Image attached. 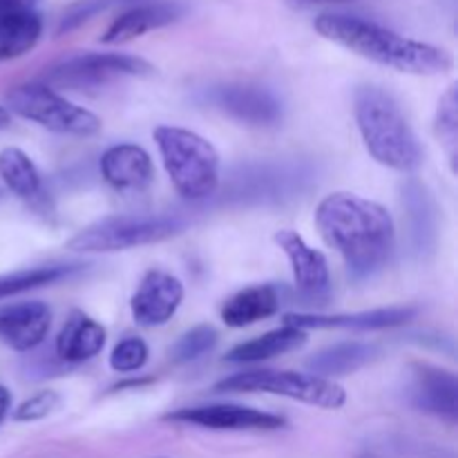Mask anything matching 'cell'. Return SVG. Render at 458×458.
I'll return each instance as SVG.
<instances>
[{"label":"cell","instance_id":"1f68e13d","mask_svg":"<svg viewBox=\"0 0 458 458\" xmlns=\"http://www.w3.org/2000/svg\"><path fill=\"white\" fill-rule=\"evenodd\" d=\"M12 123V114H9V110L4 106H0V130H4L7 125Z\"/></svg>","mask_w":458,"mask_h":458},{"label":"cell","instance_id":"5bb4252c","mask_svg":"<svg viewBox=\"0 0 458 458\" xmlns=\"http://www.w3.org/2000/svg\"><path fill=\"white\" fill-rule=\"evenodd\" d=\"M52 325V311L40 300L18 302L0 309V338L13 352H31L47 335Z\"/></svg>","mask_w":458,"mask_h":458},{"label":"cell","instance_id":"ffe728a7","mask_svg":"<svg viewBox=\"0 0 458 458\" xmlns=\"http://www.w3.org/2000/svg\"><path fill=\"white\" fill-rule=\"evenodd\" d=\"M304 344H307V331L284 325L280 329H273L268 334L259 335V338L233 347L226 353V362L244 365V362L271 360V358L282 356V353L295 352V349L304 347Z\"/></svg>","mask_w":458,"mask_h":458},{"label":"cell","instance_id":"52a82bcc","mask_svg":"<svg viewBox=\"0 0 458 458\" xmlns=\"http://www.w3.org/2000/svg\"><path fill=\"white\" fill-rule=\"evenodd\" d=\"M179 231H182V224L177 219L121 215V217H106L79 231L72 240H67L65 249L76 250V253H116V250L170 240Z\"/></svg>","mask_w":458,"mask_h":458},{"label":"cell","instance_id":"44dd1931","mask_svg":"<svg viewBox=\"0 0 458 458\" xmlns=\"http://www.w3.org/2000/svg\"><path fill=\"white\" fill-rule=\"evenodd\" d=\"M378 356V347L367 343H340L329 349H322L320 353L307 362L309 371L320 378H335V376H347L362 369Z\"/></svg>","mask_w":458,"mask_h":458},{"label":"cell","instance_id":"3957f363","mask_svg":"<svg viewBox=\"0 0 458 458\" xmlns=\"http://www.w3.org/2000/svg\"><path fill=\"white\" fill-rule=\"evenodd\" d=\"M353 110L362 141L378 164L398 173L419 170L423 150L392 94L378 85H362L353 97Z\"/></svg>","mask_w":458,"mask_h":458},{"label":"cell","instance_id":"ac0fdd59","mask_svg":"<svg viewBox=\"0 0 458 458\" xmlns=\"http://www.w3.org/2000/svg\"><path fill=\"white\" fill-rule=\"evenodd\" d=\"M106 347V329L83 311H72L56 338V353L63 362L92 360Z\"/></svg>","mask_w":458,"mask_h":458},{"label":"cell","instance_id":"7a4b0ae2","mask_svg":"<svg viewBox=\"0 0 458 458\" xmlns=\"http://www.w3.org/2000/svg\"><path fill=\"white\" fill-rule=\"evenodd\" d=\"M313 27L322 38L343 45L367 61L405 74L437 76L445 74L454 65V58L447 49L423 40L405 38L365 18L347 16V13H320Z\"/></svg>","mask_w":458,"mask_h":458},{"label":"cell","instance_id":"4316f807","mask_svg":"<svg viewBox=\"0 0 458 458\" xmlns=\"http://www.w3.org/2000/svg\"><path fill=\"white\" fill-rule=\"evenodd\" d=\"M219 334L215 331V327L210 325H199L195 329L186 331L177 343L173 344L170 353H173L174 362H192L199 360L201 356H206L208 352H213L215 344H217Z\"/></svg>","mask_w":458,"mask_h":458},{"label":"cell","instance_id":"9c48e42d","mask_svg":"<svg viewBox=\"0 0 458 458\" xmlns=\"http://www.w3.org/2000/svg\"><path fill=\"white\" fill-rule=\"evenodd\" d=\"M165 420L217 429V432H271V429H280L286 425L282 416L244 405L183 407V410L165 416Z\"/></svg>","mask_w":458,"mask_h":458},{"label":"cell","instance_id":"5b68a950","mask_svg":"<svg viewBox=\"0 0 458 458\" xmlns=\"http://www.w3.org/2000/svg\"><path fill=\"white\" fill-rule=\"evenodd\" d=\"M215 392L222 394H273L291 398L322 410H340L347 403V392L334 380L313 374L277 369H255L233 374L215 385Z\"/></svg>","mask_w":458,"mask_h":458},{"label":"cell","instance_id":"d4e9b609","mask_svg":"<svg viewBox=\"0 0 458 458\" xmlns=\"http://www.w3.org/2000/svg\"><path fill=\"white\" fill-rule=\"evenodd\" d=\"M74 271V267H38L27 268V271L7 273L0 276V300L12 298V295L22 293V291L38 289V286L54 284V282L63 280Z\"/></svg>","mask_w":458,"mask_h":458},{"label":"cell","instance_id":"8fae6325","mask_svg":"<svg viewBox=\"0 0 458 458\" xmlns=\"http://www.w3.org/2000/svg\"><path fill=\"white\" fill-rule=\"evenodd\" d=\"M183 302V284L165 271H148L132 295V316L141 327H161Z\"/></svg>","mask_w":458,"mask_h":458},{"label":"cell","instance_id":"83f0119b","mask_svg":"<svg viewBox=\"0 0 458 458\" xmlns=\"http://www.w3.org/2000/svg\"><path fill=\"white\" fill-rule=\"evenodd\" d=\"M148 344L143 343L141 338H125L112 349L110 356V367L119 374H132V371H139L148 362Z\"/></svg>","mask_w":458,"mask_h":458},{"label":"cell","instance_id":"2e32d148","mask_svg":"<svg viewBox=\"0 0 458 458\" xmlns=\"http://www.w3.org/2000/svg\"><path fill=\"white\" fill-rule=\"evenodd\" d=\"M101 174L116 191H146L155 179V165L141 146L119 143L103 152Z\"/></svg>","mask_w":458,"mask_h":458},{"label":"cell","instance_id":"4dcf8cb0","mask_svg":"<svg viewBox=\"0 0 458 458\" xmlns=\"http://www.w3.org/2000/svg\"><path fill=\"white\" fill-rule=\"evenodd\" d=\"M9 407H12V394H9L7 387L0 385V425H3V420L7 419Z\"/></svg>","mask_w":458,"mask_h":458},{"label":"cell","instance_id":"cb8c5ba5","mask_svg":"<svg viewBox=\"0 0 458 458\" xmlns=\"http://www.w3.org/2000/svg\"><path fill=\"white\" fill-rule=\"evenodd\" d=\"M407 217L411 219V237L416 249H428V242L434 237V208L429 192L419 182H410L405 186Z\"/></svg>","mask_w":458,"mask_h":458},{"label":"cell","instance_id":"9a60e30c","mask_svg":"<svg viewBox=\"0 0 458 458\" xmlns=\"http://www.w3.org/2000/svg\"><path fill=\"white\" fill-rule=\"evenodd\" d=\"M210 98L219 110L249 125H273L282 116L280 101L268 89L253 85H224Z\"/></svg>","mask_w":458,"mask_h":458},{"label":"cell","instance_id":"603a6c76","mask_svg":"<svg viewBox=\"0 0 458 458\" xmlns=\"http://www.w3.org/2000/svg\"><path fill=\"white\" fill-rule=\"evenodd\" d=\"M0 179L21 199H31L40 191L38 168L18 148H4V150H0Z\"/></svg>","mask_w":458,"mask_h":458},{"label":"cell","instance_id":"d6986e66","mask_svg":"<svg viewBox=\"0 0 458 458\" xmlns=\"http://www.w3.org/2000/svg\"><path fill=\"white\" fill-rule=\"evenodd\" d=\"M280 304V293H277L276 286H246L224 302L222 320L226 327L242 329V327H250L255 322L276 316Z\"/></svg>","mask_w":458,"mask_h":458},{"label":"cell","instance_id":"f1b7e54d","mask_svg":"<svg viewBox=\"0 0 458 458\" xmlns=\"http://www.w3.org/2000/svg\"><path fill=\"white\" fill-rule=\"evenodd\" d=\"M58 403H61V396L52 392V389H45V392H38L36 396L21 403V407L13 411V420H18V423H34V420H40L52 414L58 407Z\"/></svg>","mask_w":458,"mask_h":458},{"label":"cell","instance_id":"30bf717a","mask_svg":"<svg viewBox=\"0 0 458 458\" xmlns=\"http://www.w3.org/2000/svg\"><path fill=\"white\" fill-rule=\"evenodd\" d=\"M410 401L416 410L438 416L447 423L458 419V380L452 371L434 365H411Z\"/></svg>","mask_w":458,"mask_h":458},{"label":"cell","instance_id":"484cf974","mask_svg":"<svg viewBox=\"0 0 458 458\" xmlns=\"http://www.w3.org/2000/svg\"><path fill=\"white\" fill-rule=\"evenodd\" d=\"M437 137L441 139L452 168H456L458 152V94L456 88H450L438 101L437 110Z\"/></svg>","mask_w":458,"mask_h":458},{"label":"cell","instance_id":"f546056e","mask_svg":"<svg viewBox=\"0 0 458 458\" xmlns=\"http://www.w3.org/2000/svg\"><path fill=\"white\" fill-rule=\"evenodd\" d=\"M40 0H0V16H13V13L36 12Z\"/></svg>","mask_w":458,"mask_h":458},{"label":"cell","instance_id":"6da1fadb","mask_svg":"<svg viewBox=\"0 0 458 458\" xmlns=\"http://www.w3.org/2000/svg\"><path fill=\"white\" fill-rule=\"evenodd\" d=\"M322 240L338 250L356 277H369L392 258L396 228L385 206L353 192H334L318 204Z\"/></svg>","mask_w":458,"mask_h":458},{"label":"cell","instance_id":"ba28073f","mask_svg":"<svg viewBox=\"0 0 458 458\" xmlns=\"http://www.w3.org/2000/svg\"><path fill=\"white\" fill-rule=\"evenodd\" d=\"M155 67L139 56L114 52H89L52 67L45 81L56 88H98L121 76H148Z\"/></svg>","mask_w":458,"mask_h":458},{"label":"cell","instance_id":"e0dca14e","mask_svg":"<svg viewBox=\"0 0 458 458\" xmlns=\"http://www.w3.org/2000/svg\"><path fill=\"white\" fill-rule=\"evenodd\" d=\"M182 18V7L173 3H143L125 9L123 13L112 21L106 34L101 36V43L121 45L130 40L146 36L148 31L161 30V27L173 25Z\"/></svg>","mask_w":458,"mask_h":458},{"label":"cell","instance_id":"7402d4cb","mask_svg":"<svg viewBox=\"0 0 458 458\" xmlns=\"http://www.w3.org/2000/svg\"><path fill=\"white\" fill-rule=\"evenodd\" d=\"M43 21L36 12L0 16V63L25 56L38 45Z\"/></svg>","mask_w":458,"mask_h":458},{"label":"cell","instance_id":"4fadbf2b","mask_svg":"<svg viewBox=\"0 0 458 458\" xmlns=\"http://www.w3.org/2000/svg\"><path fill=\"white\" fill-rule=\"evenodd\" d=\"M416 316L411 307H389L374 309V311L338 313V316H320V313H286L284 325L295 329H352V331H376L392 329V327L407 325Z\"/></svg>","mask_w":458,"mask_h":458},{"label":"cell","instance_id":"7c38bea8","mask_svg":"<svg viewBox=\"0 0 458 458\" xmlns=\"http://www.w3.org/2000/svg\"><path fill=\"white\" fill-rule=\"evenodd\" d=\"M276 242L289 258L293 268L295 286L309 300H327L331 289L329 262L320 250L311 249L302 237L291 228L276 233Z\"/></svg>","mask_w":458,"mask_h":458},{"label":"cell","instance_id":"277c9868","mask_svg":"<svg viewBox=\"0 0 458 458\" xmlns=\"http://www.w3.org/2000/svg\"><path fill=\"white\" fill-rule=\"evenodd\" d=\"M165 173L183 199L199 201L219 188V155L210 141L191 130L159 125L152 132Z\"/></svg>","mask_w":458,"mask_h":458},{"label":"cell","instance_id":"8992f818","mask_svg":"<svg viewBox=\"0 0 458 458\" xmlns=\"http://www.w3.org/2000/svg\"><path fill=\"white\" fill-rule=\"evenodd\" d=\"M7 106L13 114L43 125L56 134L94 137L101 132V119L94 112L67 101L47 83H25L7 94Z\"/></svg>","mask_w":458,"mask_h":458}]
</instances>
